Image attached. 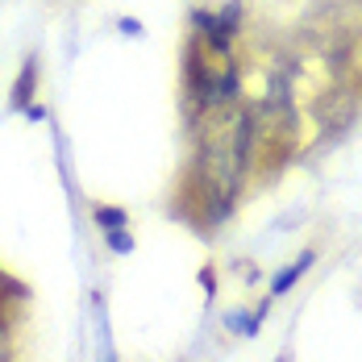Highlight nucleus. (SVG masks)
Returning a JSON list of instances; mask_svg holds the SVG:
<instances>
[{
    "label": "nucleus",
    "instance_id": "1",
    "mask_svg": "<svg viewBox=\"0 0 362 362\" xmlns=\"http://www.w3.org/2000/svg\"><path fill=\"white\" fill-rule=\"evenodd\" d=\"M308 267H313V250H304V254H300V258H296V262H291L288 271H284V275H279V279H275V284H271V291H275V296H279V291H288L291 284H296V279H300V275H304V271H308Z\"/></svg>",
    "mask_w": 362,
    "mask_h": 362
},
{
    "label": "nucleus",
    "instance_id": "2",
    "mask_svg": "<svg viewBox=\"0 0 362 362\" xmlns=\"http://www.w3.org/2000/svg\"><path fill=\"white\" fill-rule=\"evenodd\" d=\"M96 221H100V225H109V233L125 229V213H121V209H96Z\"/></svg>",
    "mask_w": 362,
    "mask_h": 362
},
{
    "label": "nucleus",
    "instance_id": "3",
    "mask_svg": "<svg viewBox=\"0 0 362 362\" xmlns=\"http://www.w3.org/2000/svg\"><path fill=\"white\" fill-rule=\"evenodd\" d=\"M109 246H112V250H121V254H125V250H134L129 233H121V229H117V233H109Z\"/></svg>",
    "mask_w": 362,
    "mask_h": 362
},
{
    "label": "nucleus",
    "instance_id": "4",
    "mask_svg": "<svg viewBox=\"0 0 362 362\" xmlns=\"http://www.w3.org/2000/svg\"><path fill=\"white\" fill-rule=\"evenodd\" d=\"M0 362H8V354H4V346H0Z\"/></svg>",
    "mask_w": 362,
    "mask_h": 362
}]
</instances>
